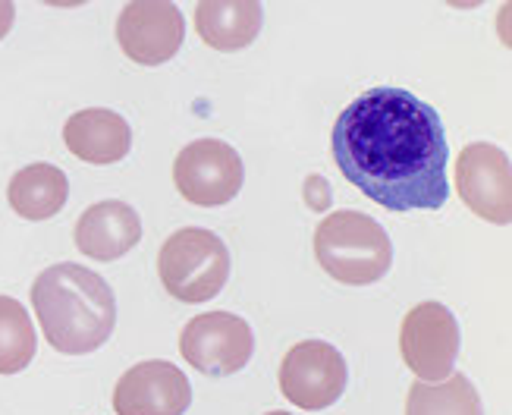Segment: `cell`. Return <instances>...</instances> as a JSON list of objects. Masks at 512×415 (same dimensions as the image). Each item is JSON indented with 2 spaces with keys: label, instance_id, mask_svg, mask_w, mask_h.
Listing matches in <instances>:
<instances>
[{
  "label": "cell",
  "instance_id": "obj_1",
  "mask_svg": "<svg viewBox=\"0 0 512 415\" xmlns=\"http://www.w3.org/2000/svg\"><path fill=\"white\" fill-rule=\"evenodd\" d=\"M330 155L365 199L393 214L437 211L450 199V145L440 114L409 89L377 85L343 107Z\"/></svg>",
  "mask_w": 512,
  "mask_h": 415
},
{
  "label": "cell",
  "instance_id": "obj_17",
  "mask_svg": "<svg viewBox=\"0 0 512 415\" xmlns=\"http://www.w3.org/2000/svg\"><path fill=\"white\" fill-rule=\"evenodd\" d=\"M38 337L26 305L13 296H0V375H19L35 359Z\"/></svg>",
  "mask_w": 512,
  "mask_h": 415
},
{
  "label": "cell",
  "instance_id": "obj_19",
  "mask_svg": "<svg viewBox=\"0 0 512 415\" xmlns=\"http://www.w3.org/2000/svg\"><path fill=\"white\" fill-rule=\"evenodd\" d=\"M13 19H16V7L10 4V0H0V38L13 29Z\"/></svg>",
  "mask_w": 512,
  "mask_h": 415
},
{
  "label": "cell",
  "instance_id": "obj_9",
  "mask_svg": "<svg viewBox=\"0 0 512 415\" xmlns=\"http://www.w3.org/2000/svg\"><path fill=\"white\" fill-rule=\"evenodd\" d=\"M183 41V13L167 0H132L117 16V45L139 67H161L180 54Z\"/></svg>",
  "mask_w": 512,
  "mask_h": 415
},
{
  "label": "cell",
  "instance_id": "obj_11",
  "mask_svg": "<svg viewBox=\"0 0 512 415\" xmlns=\"http://www.w3.org/2000/svg\"><path fill=\"white\" fill-rule=\"evenodd\" d=\"M192 403V384L180 365L148 359L123 371L114 387L117 415H183Z\"/></svg>",
  "mask_w": 512,
  "mask_h": 415
},
{
  "label": "cell",
  "instance_id": "obj_15",
  "mask_svg": "<svg viewBox=\"0 0 512 415\" xmlns=\"http://www.w3.org/2000/svg\"><path fill=\"white\" fill-rule=\"evenodd\" d=\"M10 208L26 221H48L70 199V180L57 164H29L7 186Z\"/></svg>",
  "mask_w": 512,
  "mask_h": 415
},
{
  "label": "cell",
  "instance_id": "obj_8",
  "mask_svg": "<svg viewBox=\"0 0 512 415\" xmlns=\"http://www.w3.org/2000/svg\"><path fill=\"white\" fill-rule=\"evenodd\" d=\"M399 353L418 375V381H447L459 356L456 315L440 302H418L399 327Z\"/></svg>",
  "mask_w": 512,
  "mask_h": 415
},
{
  "label": "cell",
  "instance_id": "obj_18",
  "mask_svg": "<svg viewBox=\"0 0 512 415\" xmlns=\"http://www.w3.org/2000/svg\"><path fill=\"white\" fill-rule=\"evenodd\" d=\"M302 195H305V205H308L311 211H318V214H324V211L330 208V199H333L330 183H327L324 177H318V173H311V177L305 180Z\"/></svg>",
  "mask_w": 512,
  "mask_h": 415
},
{
  "label": "cell",
  "instance_id": "obj_20",
  "mask_svg": "<svg viewBox=\"0 0 512 415\" xmlns=\"http://www.w3.org/2000/svg\"><path fill=\"white\" fill-rule=\"evenodd\" d=\"M264 415H289V412H264Z\"/></svg>",
  "mask_w": 512,
  "mask_h": 415
},
{
  "label": "cell",
  "instance_id": "obj_12",
  "mask_svg": "<svg viewBox=\"0 0 512 415\" xmlns=\"http://www.w3.org/2000/svg\"><path fill=\"white\" fill-rule=\"evenodd\" d=\"M139 239H142L139 211L120 199L88 205L73 227L76 249L95 261H117L136 249Z\"/></svg>",
  "mask_w": 512,
  "mask_h": 415
},
{
  "label": "cell",
  "instance_id": "obj_16",
  "mask_svg": "<svg viewBox=\"0 0 512 415\" xmlns=\"http://www.w3.org/2000/svg\"><path fill=\"white\" fill-rule=\"evenodd\" d=\"M406 415H484L475 384L465 375H450L440 384L415 381L406 397Z\"/></svg>",
  "mask_w": 512,
  "mask_h": 415
},
{
  "label": "cell",
  "instance_id": "obj_10",
  "mask_svg": "<svg viewBox=\"0 0 512 415\" xmlns=\"http://www.w3.org/2000/svg\"><path fill=\"white\" fill-rule=\"evenodd\" d=\"M456 192L478 217L500 227L512 221L509 155L491 142H472L456 158Z\"/></svg>",
  "mask_w": 512,
  "mask_h": 415
},
{
  "label": "cell",
  "instance_id": "obj_5",
  "mask_svg": "<svg viewBox=\"0 0 512 415\" xmlns=\"http://www.w3.org/2000/svg\"><path fill=\"white\" fill-rule=\"evenodd\" d=\"M242 180H246V167L239 151L220 139H195L173 161L176 189L198 208L230 205L242 189Z\"/></svg>",
  "mask_w": 512,
  "mask_h": 415
},
{
  "label": "cell",
  "instance_id": "obj_7",
  "mask_svg": "<svg viewBox=\"0 0 512 415\" xmlns=\"http://www.w3.org/2000/svg\"><path fill=\"white\" fill-rule=\"evenodd\" d=\"M349 384V368L327 340H302L280 362V393L308 412L333 406Z\"/></svg>",
  "mask_w": 512,
  "mask_h": 415
},
{
  "label": "cell",
  "instance_id": "obj_4",
  "mask_svg": "<svg viewBox=\"0 0 512 415\" xmlns=\"http://www.w3.org/2000/svg\"><path fill=\"white\" fill-rule=\"evenodd\" d=\"M164 290L189 305L220 296L230 280V249L211 230L183 227L164 239L158 255Z\"/></svg>",
  "mask_w": 512,
  "mask_h": 415
},
{
  "label": "cell",
  "instance_id": "obj_3",
  "mask_svg": "<svg viewBox=\"0 0 512 415\" xmlns=\"http://www.w3.org/2000/svg\"><path fill=\"white\" fill-rule=\"evenodd\" d=\"M315 258L324 274L346 287H371L387 277L393 246L387 230L362 211H333L315 230Z\"/></svg>",
  "mask_w": 512,
  "mask_h": 415
},
{
  "label": "cell",
  "instance_id": "obj_14",
  "mask_svg": "<svg viewBox=\"0 0 512 415\" xmlns=\"http://www.w3.org/2000/svg\"><path fill=\"white\" fill-rule=\"evenodd\" d=\"M264 10L258 0H205L195 4V32L214 51H242L261 32Z\"/></svg>",
  "mask_w": 512,
  "mask_h": 415
},
{
  "label": "cell",
  "instance_id": "obj_2",
  "mask_svg": "<svg viewBox=\"0 0 512 415\" xmlns=\"http://www.w3.org/2000/svg\"><path fill=\"white\" fill-rule=\"evenodd\" d=\"M32 309L44 340L63 356L95 353L117 327V296L110 283L73 261H60L35 277Z\"/></svg>",
  "mask_w": 512,
  "mask_h": 415
},
{
  "label": "cell",
  "instance_id": "obj_13",
  "mask_svg": "<svg viewBox=\"0 0 512 415\" xmlns=\"http://www.w3.org/2000/svg\"><path fill=\"white\" fill-rule=\"evenodd\" d=\"M63 142L85 164H120L132 148V129L110 107H85L66 120Z\"/></svg>",
  "mask_w": 512,
  "mask_h": 415
},
{
  "label": "cell",
  "instance_id": "obj_6",
  "mask_svg": "<svg viewBox=\"0 0 512 415\" xmlns=\"http://www.w3.org/2000/svg\"><path fill=\"white\" fill-rule=\"evenodd\" d=\"M180 353L202 375L230 378L252 362L255 337L246 318L233 312H205L180 331Z\"/></svg>",
  "mask_w": 512,
  "mask_h": 415
}]
</instances>
